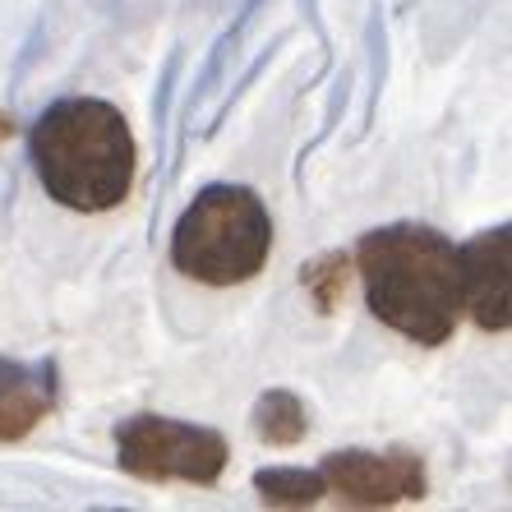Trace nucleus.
Masks as SVG:
<instances>
[{"mask_svg":"<svg viewBox=\"0 0 512 512\" xmlns=\"http://www.w3.org/2000/svg\"><path fill=\"white\" fill-rule=\"evenodd\" d=\"M457 263H462V310L476 319L485 333H508L512 323V231H480L476 240L457 245Z\"/></svg>","mask_w":512,"mask_h":512,"instance_id":"423d86ee","label":"nucleus"},{"mask_svg":"<svg viewBox=\"0 0 512 512\" xmlns=\"http://www.w3.org/2000/svg\"><path fill=\"white\" fill-rule=\"evenodd\" d=\"M56 406V370L0 356V443L28 439Z\"/></svg>","mask_w":512,"mask_h":512,"instance_id":"0eeeda50","label":"nucleus"},{"mask_svg":"<svg viewBox=\"0 0 512 512\" xmlns=\"http://www.w3.org/2000/svg\"><path fill=\"white\" fill-rule=\"evenodd\" d=\"M28 157L42 190L70 213H116L134 194L139 143L125 111L102 97H65L37 116Z\"/></svg>","mask_w":512,"mask_h":512,"instance_id":"f03ea898","label":"nucleus"},{"mask_svg":"<svg viewBox=\"0 0 512 512\" xmlns=\"http://www.w3.org/2000/svg\"><path fill=\"white\" fill-rule=\"evenodd\" d=\"M370 314L411 337L416 346H443L462 319V263L457 245L429 227H374L360 236L356 263Z\"/></svg>","mask_w":512,"mask_h":512,"instance_id":"f257e3e1","label":"nucleus"},{"mask_svg":"<svg viewBox=\"0 0 512 512\" xmlns=\"http://www.w3.org/2000/svg\"><path fill=\"white\" fill-rule=\"evenodd\" d=\"M305 429H310V420H305V406H300L296 393H263L259 406H254V434H259L263 443H273V448H291V443L305 439Z\"/></svg>","mask_w":512,"mask_h":512,"instance_id":"6e6552de","label":"nucleus"},{"mask_svg":"<svg viewBox=\"0 0 512 512\" xmlns=\"http://www.w3.org/2000/svg\"><path fill=\"white\" fill-rule=\"evenodd\" d=\"M116 457L130 476L153 485H217V476L227 471V439L217 429L171 416H130L116 429Z\"/></svg>","mask_w":512,"mask_h":512,"instance_id":"20e7f679","label":"nucleus"},{"mask_svg":"<svg viewBox=\"0 0 512 512\" xmlns=\"http://www.w3.org/2000/svg\"><path fill=\"white\" fill-rule=\"evenodd\" d=\"M328 494L346 508H393V503L425 499V466L416 453H333L319 466Z\"/></svg>","mask_w":512,"mask_h":512,"instance_id":"39448f33","label":"nucleus"},{"mask_svg":"<svg viewBox=\"0 0 512 512\" xmlns=\"http://www.w3.org/2000/svg\"><path fill=\"white\" fill-rule=\"evenodd\" d=\"M300 286L310 291L323 314H333L337 305H342L346 286H351V259H346V254H323V259L305 263V268H300Z\"/></svg>","mask_w":512,"mask_h":512,"instance_id":"9d476101","label":"nucleus"},{"mask_svg":"<svg viewBox=\"0 0 512 512\" xmlns=\"http://www.w3.org/2000/svg\"><path fill=\"white\" fill-rule=\"evenodd\" d=\"M263 503H277V508H310L328 494L323 485V471H291V466H277V471H259L254 476Z\"/></svg>","mask_w":512,"mask_h":512,"instance_id":"1a4fd4ad","label":"nucleus"},{"mask_svg":"<svg viewBox=\"0 0 512 512\" xmlns=\"http://www.w3.org/2000/svg\"><path fill=\"white\" fill-rule=\"evenodd\" d=\"M273 254V217L250 185H208L171 231L176 273L203 286H240Z\"/></svg>","mask_w":512,"mask_h":512,"instance_id":"7ed1b4c3","label":"nucleus"}]
</instances>
